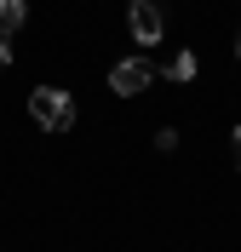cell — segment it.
Segmentation results:
<instances>
[{
    "label": "cell",
    "mask_w": 241,
    "mask_h": 252,
    "mask_svg": "<svg viewBox=\"0 0 241 252\" xmlns=\"http://www.w3.org/2000/svg\"><path fill=\"white\" fill-rule=\"evenodd\" d=\"M29 121L40 126V132H69V126H75V97H69L64 86H34L29 92Z\"/></svg>",
    "instance_id": "obj_1"
},
{
    "label": "cell",
    "mask_w": 241,
    "mask_h": 252,
    "mask_svg": "<svg viewBox=\"0 0 241 252\" xmlns=\"http://www.w3.org/2000/svg\"><path fill=\"white\" fill-rule=\"evenodd\" d=\"M149 80H155V63H149V58H121L109 69V92L138 97V92H149Z\"/></svg>",
    "instance_id": "obj_2"
},
{
    "label": "cell",
    "mask_w": 241,
    "mask_h": 252,
    "mask_svg": "<svg viewBox=\"0 0 241 252\" xmlns=\"http://www.w3.org/2000/svg\"><path fill=\"white\" fill-rule=\"evenodd\" d=\"M127 23H132V40H138V46H155L161 34H167V12H161V0H132Z\"/></svg>",
    "instance_id": "obj_3"
},
{
    "label": "cell",
    "mask_w": 241,
    "mask_h": 252,
    "mask_svg": "<svg viewBox=\"0 0 241 252\" xmlns=\"http://www.w3.org/2000/svg\"><path fill=\"white\" fill-rule=\"evenodd\" d=\"M23 23H29V6H23V0H0V34L12 40Z\"/></svg>",
    "instance_id": "obj_4"
},
{
    "label": "cell",
    "mask_w": 241,
    "mask_h": 252,
    "mask_svg": "<svg viewBox=\"0 0 241 252\" xmlns=\"http://www.w3.org/2000/svg\"><path fill=\"white\" fill-rule=\"evenodd\" d=\"M195 69H201V58H195V52H178V58L167 63V80H195Z\"/></svg>",
    "instance_id": "obj_5"
},
{
    "label": "cell",
    "mask_w": 241,
    "mask_h": 252,
    "mask_svg": "<svg viewBox=\"0 0 241 252\" xmlns=\"http://www.w3.org/2000/svg\"><path fill=\"white\" fill-rule=\"evenodd\" d=\"M155 149H161V155H167V149H178V132H172V126H161V132H155Z\"/></svg>",
    "instance_id": "obj_6"
},
{
    "label": "cell",
    "mask_w": 241,
    "mask_h": 252,
    "mask_svg": "<svg viewBox=\"0 0 241 252\" xmlns=\"http://www.w3.org/2000/svg\"><path fill=\"white\" fill-rule=\"evenodd\" d=\"M6 69H12V46H6V40H0V75H6Z\"/></svg>",
    "instance_id": "obj_7"
},
{
    "label": "cell",
    "mask_w": 241,
    "mask_h": 252,
    "mask_svg": "<svg viewBox=\"0 0 241 252\" xmlns=\"http://www.w3.org/2000/svg\"><path fill=\"white\" fill-rule=\"evenodd\" d=\"M230 143H236V166H241V126H236V132H230Z\"/></svg>",
    "instance_id": "obj_8"
},
{
    "label": "cell",
    "mask_w": 241,
    "mask_h": 252,
    "mask_svg": "<svg viewBox=\"0 0 241 252\" xmlns=\"http://www.w3.org/2000/svg\"><path fill=\"white\" fill-rule=\"evenodd\" d=\"M236 58H241V34H236Z\"/></svg>",
    "instance_id": "obj_9"
}]
</instances>
